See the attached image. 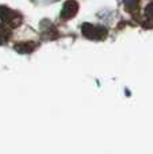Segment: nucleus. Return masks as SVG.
<instances>
[{"label":"nucleus","mask_w":153,"mask_h":154,"mask_svg":"<svg viewBox=\"0 0 153 154\" xmlns=\"http://www.w3.org/2000/svg\"><path fill=\"white\" fill-rule=\"evenodd\" d=\"M123 5L126 8V11L129 12H134L140 7V0H123Z\"/></svg>","instance_id":"nucleus-4"},{"label":"nucleus","mask_w":153,"mask_h":154,"mask_svg":"<svg viewBox=\"0 0 153 154\" xmlns=\"http://www.w3.org/2000/svg\"><path fill=\"white\" fill-rule=\"evenodd\" d=\"M79 11V4L76 0H68L65 2L64 7H62V11H61V18L62 19H70L77 14Z\"/></svg>","instance_id":"nucleus-2"},{"label":"nucleus","mask_w":153,"mask_h":154,"mask_svg":"<svg viewBox=\"0 0 153 154\" xmlns=\"http://www.w3.org/2000/svg\"><path fill=\"white\" fill-rule=\"evenodd\" d=\"M83 34L86 35L89 39H103L107 35V30L103 27H98V26H92V24H83Z\"/></svg>","instance_id":"nucleus-1"},{"label":"nucleus","mask_w":153,"mask_h":154,"mask_svg":"<svg viewBox=\"0 0 153 154\" xmlns=\"http://www.w3.org/2000/svg\"><path fill=\"white\" fill-rule=\"evenodd\" d=\"M18 16V14L15 11L10 10L7 7H0V18L5 22H11V23H15V18Z\"/></svg>","instance_id":"nucleus-3"},{"label":"nucleus","mask_w":153,"mask_h":154,"mask_svg":"<svg viewBox=\"0 0 153 154\" xmlns=\"http://www.w3.org/2000/svg\"><path fill=\"white\" fill-rule=\"evenodd\" d=\"M145 15L148 16L149 19H153V3L148 4V7H146V10H145Z\"/></svg>","instance_id":"nucleus-5"}]
</instances>
